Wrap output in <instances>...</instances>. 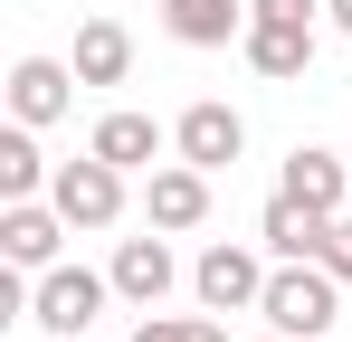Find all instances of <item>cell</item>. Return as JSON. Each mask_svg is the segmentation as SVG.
I'll return each mask as SVG.
<instances>
[{
  "label": "cell",
  "mask_w": 352,
  "mask_h": 342,
  "mask_svg": "<svg viewBox=\"0 0 352 342\" xmlns=\"http://www.w3.org/2000/svg\"><path fill=\"white\" fill-rule=\"evenodd\" d=\"M257 314H267V333L324 342L333 323H343V276H333L324 257H295V266H276V276H267V295H257Z\"/></svg>",
  "instance_id": "cell-1"
},
{
  "label": "cell",
  "mask_w": 352,
  "mask_h": 342,
  "mask_svg": "<svg viewBox=\"0 0 352 342\" xmlns=\"http://www.w3.org/2000/svg\"><path fill=\"white\" fill-rule=\"evenodd\" d=\"M105 295H115V276H96V266H48V276L29 285V323H48L58 342H76L105 314Z\"/></svg>",
  "instance_id": "cell-2"
},
{
  "label": "cell",
  "mask_w": 352,
  "mask_h": 342,
  "mask_svg": "<svg viewBox=\"0 0 352 342\" xmlns=\"http://www.w3.org/2000/svg\"><path fill=\"white\" fill-rule=\"evenodd\" d=\"M48 200L67 209V228H115V219H124V171L105 162V152H86V162H58Z\"/></svg>",
  "instance_id": "cell-3"
},
{
  "label": "cell",
  "mask_w": 352,
  "mask_h": 342,
  "mask_svg": "<svg viewBox=\"0 0 352 342\" xmlns=\"http://www.w3.org/2000/svg\"><path fill=\"white\" fill-rule=\"evenodd\" d=\"M190 295H200V314H248V304L267 295V266H257L238 238H219V247H200V266H190Z\"/></svg>",
  "instance_id": "cell-4"
},
{
  "label": "cell",
  "mask_w": 352,
  "mask_h": 342,
  "mask_svg": "<svg viewBox=\"0 0 352 342\" xmlns=\"http://www.w3.org/2000/svg\"><path fill=\"white\" fill-rule=\"evenodd\" d=\"M172 152H181V162H200V171H229L238 152H248V124H238V105H219V95L181 105V124H172Z\"/></svg>",
  "instance_id": "cell-5"
},
{
  "label": "cell",
  "mask_w": 352,
  "mask_h": 342,
  "mask_svg": "<svg viewBox=\"0 0 352 342\" xmlns=\"http://www.w3.org/2000/svg\"><path fill=\"white\" fill-rule=\"evenodd\" d=\"M210 219V171L200 162H153V181H143V228H162V238H181V228Z\"/></svg>",
  "instance_id": "cell-6"
},
{
  "label": "cell",
  "mask_w": 352,
  "mask_h": 342,
  "mask_svg": "<svg viewBox=\"0 0 352 342\" xmlns=\"http://www.w3.org/2000/svg\"><path fill=\"white\" fill-rule=\"evenodd\" d=\"M276 190L305 200V209H324V219H343V209H352V162H343V152H324V143H295L286 171H276Z\"/></svg>",
  "instance_id": "cell-7"
},
{
  "label": "cell",
  "mask_w": 352,
  "mask_h": 342,
  "mask_svg": "<svg viewBox=\"0 0 352 342\" xmlns=\"http://www.w3.org/2000/svg\"><path fill=\"white\" fill-rule=\"evenodd\" d=\"M58 238H67V209H58V200H10V209H0V257L29 266V276L58 266Z\"/></svg>",
  "instance_id": "cell-8"
},
{
  "label": "cell",
  "mask_w": 352,
  "mask_h": 342,
  "mask_svg": "<svg viewBox=\"0 0 352 342\" xmlns=\"http://www.w3.org/2000/svg\"><path fill=\"white\" fill-rule=\"evenodd\" d=\"M76 67H58V57H19L10 67V124H58L67 105H76Z\"/></svg>",
  "instance_id": "cell-9"
},
{
  "label": "cell",
  "mask_w": 352,
  "mask_h": 342,
  "mask_svg": "<svg viewBox=\"0 0 352 342\" xmlns=\"http://www.w3.org/2000/svg\"><path fill=\"white\" fill-rule=\"evenodd\" d=\"M105 276H115V295L124 304H133V314H153V304H162V295H172V247H162V228H143V238H124L115 247V266H105Z\"/></svg>",
  "instance_id": "cell-10"
},
{
  "label": "cell",
  "mask_w": 352,
  "mask_h": 342,
  "mask_svg": "<svg viewBox=\"0 0 352 342\" xmlns=\"http://www.w3.org/2000/svg\"><path fill=\"white\" fill-rule=\"evenodd\" d=\"M248 0H162V29H172L181 48H229V38H248Z\"/></svg>",
  "instance_id": "cell-11"
},
{
  "label": "cell",
  "mask_w": 352,
  "mask_h": 342,
  "mask_svg": "<svg viewBox=\"0 0 352 342\" xmlns=\"http://www.w3.org/2000/svg\"><path fill=\"white\" fill-rule=\"evenodd\" d=\"M324 209H305V200H286V190H276V200H267V209H257V238H267V257H276V266H295V257H324Z\"/></svg>",
  "instance_id": "cell-12"
},
{
  "label": "cell",
  "mask_w": 352,
  "mask_h": 342,
  "mask_svg": "<svg viewBox=\"0 0 352 342\" xmlns=\"http://www.w3.org/2000/svg\"><path fill=\"white\" fill-rule=\"evenodd\" d=\"M238 48H248L257 76H276V86H286V76L314 67V29H295V19H248V38H238Z\"/></svg>",
  "instance_id": "cell-13"
},
{
  "label": "cell",
  "mask_w": 352,
  "mask_h": 342,
  "mask_svg": "<svg viewBox=\"0 0 352 342\" xmlns=\"http://www.w3.org/2000/svg\"><path fill=\"white\" fill-rule=\"evenodd\" d=\"M86 152H105L115 171H153V162H162V124H153V114H133V105H115L105 124H96V143H86Z\"/></svg>",
  "instance_id": "cell-14"
},
{
  "label": "cell",
  "mask_w": 352,
  "mask_h": 342,
  "mask_svg": "<svg viewBox=\"0 0 352 342\" xmlns=\"http://www.w3.org/2000/svg\"><path fill=\"white\" fill-rule=\"evenodd\" d=\"M76 76L86 86H124L133 76V29L124 19H76Z\"/></svg>",
  "instance_id": "cell-15"
},
{
  "label": "cell",
  "mask_w": 352,
  "mask_h": 342,
  "mask_svg": "<svg viewBox=\"0 0 352 342\" xmlns=\"http://www.w3.org/2000/svg\"><path fill=\"white\" fill-rule=\"evenodd\" d=\"M29 133H38V124H10V133H0V200H38V190L58 181V171L38 162V143H29Z\"/></svg>",
  "instance_id": "cell-16"
},
{
  "label": "cell",
  "mask_w": 352,
  "mask_h": 342,
  "mask_svg": "<svg viewBox=\"0 0 352 342\" xmlns=\"http://www.w3.org/2000/svg\"><path fill=\"white\" fill-rule=\"evenodd\" d=\"M133 342H229V333H219V323H200V314H143Z\"/></svg>",
  "instance_id": "cell-17"
},
{
  "label": "cell",
  "mask_w": 352,
  "mask_h": 342,
  "mask_svg": "<svg viewBox=\"0 0 352 342\" xmlns=\"http://www.w3.org/2000/svg\"><path fill=\"white\" fill-rule=\"evenodd\" d=\"M324 266H333V276L352 285V209H343V219H333V228H324Z\"/></svg>",
  "instance_id": "cell-18"
},
{
  "label": "cell",
  "mask_w": 352,
  "mask_h": 342,
  "mask_svg": "<svg viewBox=\"0 0 352 342\" xmlns=\"http://www.w3.org/2000/svg\"><path fill=\"white\" fill-rule=\"evenodd\" d=\"M248 10H257V19H295V29H314L324 0H248Z\"/></svg>",
  "instance_id": "cell-19"
},
{
  "label": "cell",
  "mask_w": 352,
  "mask_h": 342,
  "mask_svg": "<svg viewBox=\"0 0 352 342\" xmlns=\"http://www.w3.org/2000/svg\"><path fill=\"white\" fill-rule=\"evenodd\" d=\"M324 10H333V29H343V38H352V0H324Z\"/></svg>",
  "instance_id": "cell-20"
},
{
  "label": "cell",
  "mask_w": 352,
  "mask_h": 342,
  "mask_svg": "<svg viewBox=\"0 0 352 342\" xmlns=\"http://www.w3.org/2000/svg\"><path fill=\"white\" fill-rule=\"evenodd\" d=\"M267 342H295V333H267Z\"/></svg>",
  "instance_id": "cell-21"
},
{
  "label": "cell",
  "mask_w": 352,
  "mask_h": 342,
  "mask_svg": "<svg viewBox=\"0 0 352 342\" xmlns=\"http://www.w3.org/2000/svg\"><path fill=\"white\" fill-rule=\"evenodd\" d=\"M76 342H86V333H76Z\"/></svg>",
  "instance_id": "cell-22"
}]
</instances>
